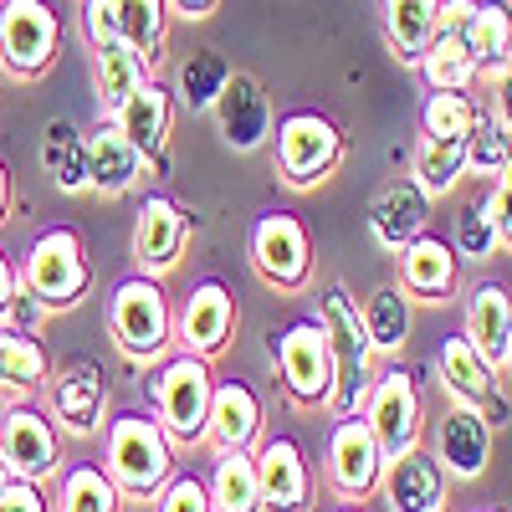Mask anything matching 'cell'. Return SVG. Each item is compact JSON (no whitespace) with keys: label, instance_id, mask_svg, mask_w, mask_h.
Returning <instances> with one entry per match:
<instances>
[{"label":"cell","instance_id":"obj_36","mask_svg":"<svg viewBox=\"0 0 512 512\" xmlns=\"http://www.w3.org/2000/svg\"><path fill=\"white\" fill-rule=\"evenodd\" d=\"M41 164H47V175L57 180V190H88V149H82V134L57 118L47 128V144H41Z\"/></svg>","mask_w":512,"mask_h":512},{"label":"cell","instance_id":"obj_49","mask_svg":"<svg viewBox=\"0 0 512 512\" xmlns=\"http://www.w3.org/2000/svg\"><path fill=\"white\" fill-rule=\"evenodd\" d=\"M169 11H180L190 21H205L210 11H216V0H169Z\"/></svg>","mask_w":512,"mask_h":512},{"label":"cell","instance_id":"obj_50","mask_svg":"<svg viewBox=\"0 0 512 512\" xmlns=\"http://www.w3.org/2000/svg\"><path fill=\"white\" fill-rule=\"evenodd\" d=\"M6 210H11V175H6V164H0V221H6Z\"/></svg>","mask_w":512,"mask_h":512},{"label":"cell","instance_id":"obj_22","mask_svg":"<svg viewBox=\"0 0 512 512\" xmlns=\"http://www.w3.org/2000/svg\"><path fill=\"white\" fill-rule=\"evenodd\" d=\"M466 338L492 369L512 364V292L502 282L472 287V297H466Z\"/></svg>","mask_w":512,"mask_h":512},{"label":"cell","instance_id":"obj_11","mask_svg":"<svg viewBox=\"0 0 512 512\" xmlns=\"http://www.w3.org/2000/svg\"><path fill=\"white\" fill-rule=\"evenodd\" d=\"M0 461H6V472L21 477V482H47L62 461L57 425L36 405L6 410V420H0Z\"/></svg>","mask_w":512,"mask_h":512},{"label":"cell","instance_id":"obj_29","mask_svg":"<svg viewBox=\"0 0 512 512\" xmlns=\"http://www.w3.org/2000/svg\"><path fill=\"white\" fill-rule=\"evenodd\" d=\"M93 67H98V103H103V118H113L128 98L144 88L149 77V62L128 47V41H108V47L93 52Z\"/></svg>","mask_w":512,"mask_h":512},{"label":"cell","instance_id":"obj_51","mask_svg":"<svg viewBox=\"0 0 512 512\" xmlns=\"http://www.w3.org/2000/svg\"><path fill=\"white\" fill-rule=\"evenodd\" d=\"M6 482H11V472H6V461H0V492H6Z\"/></svg>","mask_w":512,"mask_h":512},{"label":"cell","instance_id":"obj_25","mask_svg":"<svg viewBox=\"0 0 512 512\" xmlns=\"http://www.w3.org/2000/svg\"><path fill=\"white\" fill-rule=\"evenodd\" d=\"M82 149H88V190H98V195H128V190L139 185L144 159H139L134 144L118 134L113 118H103L98 128H88V134H82Z\"/></svg>","mask_w":512,"mask_h":512},{"label":"cell","instance_id":"obj_26","mask_svg":"<svg viewBox=\"0 0 512 512\" xmlns=\"http://www.w3.org/2000/svg\"><path fill=\"white\" fill-rule=\"evenodd\" d=\"M436 369H441V384H446V395L461 400V405H482L492 390H497V369L472 349V338L466 333H451L441 354H436Z\"/></svg>","mask_w":512,"mask_h":512},{"label":"cell","instance_id":"obj_39","mask_svg":"<svg viewBox=\"0 0 512 512\" xmlns=\"http://www.w3.org/2000/svg\"><path fill=\"white\" fill-rule=\"evenodd\" d=\"M57 512H118V487L103 466H72L57 492Z\"/></svg>","mask_w":512,"mask_h":512},{"label":"cell","instance_id":"obj_8","mask_svg":"<svg viewBox=\"0 0 512 512\" xmlns=\"http://www.w3.org/2000/svg\"><path fill=\"white\" fill-rule=\"evenodd\" d=\"M369 420V431L384 451V461H395L405 451L420 446V431H425V400H420V384L405 374V369H384L374 374V390L359 410Z\"/></svg>","mask_w":512,"mask_h":512},{"label":"cell","instance_id":"obj_15","mask_svg":"<svg viewBox=\"0 0 512 512\" xmlns=\"http://www.w3.org/2000/svg\"><path fill=\"white\" fill-rule=\"evenodd\" d=\"M190 236V216L169 200V195H149L139 205V221H134V262L139 277H164L180 267V251Z\"/></svg>","mask_w":512,"mask_h":512},{"label":"cell","instance_id":"obj_14","mask_svg":"<svg viewBox=\"0 0 512 512\" xmlns=\"http://www.w3.org/2000/svg\"><path fill=\"white\" fill-rule=\"evenodd\" d=\"M441 472L456 477V482H477L492 461V425L477 405H461L451 400V410L441 415V431H436V451Z\"/></svg>","mask_w":512,"mask_h":512},{"label":"cell","instance_id":"obj_20","mask_svg":"<svg viewBox=\"0 0 512 512\" xmlns=\"http://www.w3.org/2000/svg\"><path fill=\"white\" fill-rule=\"evenodd\" d=\"M180 344L195 359H216L231 344V328H236V297L226 292V282H200L185 308H180Z\"/></svg>","mask_w":512,"mask_h":512},{"label":"cell","instance_id":"obj_24","mask_svg":"<svg viewBox=\"0 0 512 512\" xmlns=\"http://www.w3.org/2000/svg\"><path fill=\"white\" fill-rule=\"evenodd\" d=\"M262 436V400L246 379H226L210 395V420H205V441L216 451H251V441Z\"/></svg>","mask_w":512,"mask_h":512},{"label":"cell","instance_id":"obj_40","mask_svg":"<svg viewBox=\"0 0 512 512\" xmlns=\"http://www.w3.org/2000/svg\"><path fill=\"white\" fill-rule=\"evenodd\" d=\"M451 251H456V256H466V262H487V256H497V251H502L497 216H492L487 195L461 205V216H456V236H451Z\"/></svg>","mask_w":512,"mask_h":512},{"label":"cell","instance_id":"obj_53","mask_svg":"<svg viewBox=\"0 0 512 512\" xmlns=\"http://www.w3.org/2000/svg\"><path fill=\"white\" fill-rule=\"evenodd\" d=\"M507 369H512V364H507Z\"/></svg>","mask_w":512,"mask_h":512},{"label":"cell","instance_id":"obj_33","mask_svg":"<svg viewBox=\"0 0 512 512\" xmlns=\"http://www.w3.org/2000/svg\"><path fill=\"white\" fill-rule=\"evenodd\" d=\"M113 21L118 41H128L144 62H154L169 31V0H113Z\"/></svg>","mask_w":512,"mask_h":512},{"label":"cell","instance_id":"obj_19","mask_svg":"<svg viewBox=\"0 0 512 512\" xmlns=\"http://www.w3.org/2000/svg\"><path fill=\"white\" fill-rule=\"evenodd\" d=\"M446 472L431 451H405L395 461H384L379 492L390 502V512H446Z\"/></svg>","mask_w":512,"mask_h":512},{"label":"cell","instance_id":"obj_31","mask_svg":"<svg viewBox=\"0 0 512 512\" xmlns=\"http://www.w3.org/2000/svg\"><path fill=\"white\" fill-rule=\"evenodd\" d=\"M415 67H420V77H425V88H431V93H466L477 82L472 52H466V41L456 31H436Z\"/></svg>","mask_w":512,"mask_h":512},{"label":"cell","instance_id":"obj_42","mask_svg":"<svg viewBox=\"0 0 512 512\" xmlns=\"http://www.w3.org/2000/svg\"><path fill=\"white\" fill-rule=\"evenodd\" d=\"M159 512H216V507H210V487H205V482L180 477V482H164Z\"/></svg>","mask_w":512,"mask_h":512},{"label":"cell","instance_id":"obj_3","mask_svg":"<svg viewBox=\"0 0 512 512\" xmlns=\"http://www.w3.org/2000/svg\"><path fill=\"white\" fill-rule=\"evenodd\" d=\"M108 333L113 344L128 359H159L169 349V333H175V318H169L164 287L159 277H123L108 297Z\"/></svg>","mask_w":512,"mask_h":512},{"label":"cell","instance_id":"obj_34","mask_svg":"<svg viewBox=\"0 0 512 512\" xmlns=\"http://www.w3.org/2000/svg\"><path fill=\"white\" fill-rule=\"evenodd\" d=\"M52 379V359L31 333L0 328V390H36Z\"/></svg>","mask_w":512,"mask_h":512},{"label":"cell","instance_id":"obj_5","mask_svg":"<svg viewBox=\"0 0 512 512\" xmlns=\"http://www.w3.org/2000/svg\"><path fill=\"white\" fill-rule=\"evenodd\" d=\"M149 395H154V410H159V425L169 441H205L210 395H216L210 359H195V354L169 359L159 379H149Z\"/></svg>","mask_w":512,"mask_h":512},{"label":"cell","instance_id":"obj_9","mask_svg":"<svg viewBox=\"0 0 512 512\" xmlns=\"http://www.w3.org/2000/svg\"><path fill=\"white\" fill-rule=\"evenodd\" d=\"M251 267L267 287L277 292H297L313 277V236L308 226L287 216V210H272L251 226Z\"/></svg>","mask_w":512,"mask_h":512},{"label":"cell","instance_id":"obj_47","mask_svg":"<svg viewBox=\"0 0 512 512\" xmlns=\"http://www.w3.org/2000/svg\"><path fill=\"white\" fill-rule=\"evenodd\" d=\"M492 103H497V123L512 134V62L492 77Z\"/></svg>","mask_w":512,"mask_h":512},{"label":"cell","instance_id":"obj_32","mask_svg":"<svg viewBox=\"0 0 512 512\" xmlns=\"http://www.w3.org/2000/svg\"><path fill=\"white\" fill-rule=\"evenodd\" d=\"M210 507L216 512H262L251 451H221L216 456V472H210Z\"/></svg>","mask_w":512,"mask_h":512},{"label":"cell","instance_id":"obj_7","mask_svg":"<svg viewBox=\"0 0 512 512\" xmlns=\"http://www.w3.org/2000/svg\"><path fill=\"white\" fill-rule=\"evenodd\" d=\"M338 159H344V134L338 123L323 113H287L277 123V169L292 190H313L323 185Z\"/></svg>","mask_w":512,"mask_h":512},{"label":"cell","instance_id":"obj_52","mask_svg":"<svg viewBox=\"0 0 512 512\" xmlns=\"http://www.w3.org/2000/svg\"><path fill=\"white\" fill-rule=\"evenodd\" d=\"M338 512H359V507H338Z\"/></svg>","mask_w":512,"mask_h":512},{"label":"cell","instance_id":"obj_45","mask_svg":"<svg viewBox=\"0 0 512 512\" xmlns=\"http://www.w3.org/2000/svg\"><path fill=\"white\" fill-rule=\"evenodd\" d=\"M487 205H492V216H497V236H502V246L512 251V159L502 164V175H497Z\"/></svg>","mask_w":512,"mask_h":512},{"label":"cell","instance_id":"obj_1","mask_svg":"<svg viewBox=\"0 0 512 512\" xmlns=\"http://www.w3.org/2000/svg\"><path fill=\"white\" fill-rule=\"evenodd\" d=\"M318 323L328 333V359H333V390H328V410L333 415H359L369 390H374V344L359 323V303L349 297L344 282H333L323 292Z\"/></svg>","mask_w":512,"mask_h":512},{"label":"cell","instance_id":"obj_17","mask_svg":"<svg viewBox=\"0 0 512 512\" xmlns=\"http://www.w3.org/2000/svg\"><path fill=\"white\" fill-rule=\"evenodd\" d=\"M113 123H118V134L139 149L144 164H154V169L169 164V123H175V93H169L164 82L144 77V88L113 113Z\"/></svg>","mask_w":512,"mask_h":512},{"label":"cell","instance_id":"obj_6","mask_svg":"<svg viewBox=\"0 0 512 512\" xmlns=\"http://www.w3.org/2000/svg\"><path fill=\"white\" fill-rule=\"evenodd\" d=\"M57 47L62 21L47 0H6L0 6V67H6V77H41L57 62Z\"/></svg>","mask_w":512,"mask_h":512},{"label":"cell","instance_id":"obj_2","mask_svg":"<svg viewBox=\"0 0 512 512\" xmlns=\"http://www.w3.org/2000/svg\"><path fill=\"white\" fill-rule=\"evenodd\" d=\"M169 436L149 415H113L108 425V477L128 497H154L169 482Z\"/></svg>","mask_w":512,"mask_h":512},{"label":"cell","instance_id":"obj_28","mask_svg":"<svg viewBox=\"0 0 512 512\" xmlns=\"http://www.w3.org/2000/svg\"><path fill=\"white\" fill-rule=\"evenodd\" d=\"M410 303H415V297H405L400 282L374 287L364 303H359V323L369 333L374 354H400L405 349V338H410Z\"/></svg>","mask_w":512,"mask_h":512},{"label":"cell","instance_id":"obj_44","mask_svg":"<svg viewBox=\"0 0 512 512\" xmlns=\"http://www.w3.org/2000/svg\"><path fill=\"white\" fill-rule=\"evenodd\" d=\"M0 512H52V502H47V492H41V482L11 477L6 492H0Z\"/></svg>","mask_w":512,"mask_h":512},{"label":"cell","instance_id":"obj_18","mask_svg":"<svg viewBox=\"0 0 512 512\" xmlns=\"http://www.w3.org/2000/svg\"><path fill=\"white\" fill-rule=\"evenodd\" d=\"M52 410L67 436H93L108 410V379L98 359H67L52 379Z\"/></svg>","mask_w":512,"mask_h":512},{"label":"cell","instance_id":"obj_13","mask_svg":"<svg viewBox=\"0 0 512 512\" xmlns=\"http://www.w3.org/2000/svg\"><path fill=\"white\" fill-rule=\"evenodd\" d=\"M251 461H256L262 512H308L313 507V472H308V456H303L297 441L272 436Z\"/></svg>","mask_w":512,"mask_h":512},{"label":"cell","instance_id":"obj_48","mask_svg":"<svg viewBox=\"0 0 512 512\" xmlns=\"http://www.w3.org/2000/svg\"><path fill=\"white\" fill-rule=\"evenodd\" d=\"M16 287H21V272L11 267V256L0 251V318H6V308H11V297H16Z\"/></svg>","mask_w":512,"mask_h":512},{"label":"cell","instance_id":"obj_35","mask_svg":"<svg viewBox=\"0 0 512 512\" xmlns=\"http://www.w3.org/2000/svg\"><path fill=\"white\" fill-rule=\"evenodd\" d=\"M226 77H231L226 57L210 52V47H200V52H190V57L180 62L175 93H180V103H185L190 113H210V108H216V98H221V88H226Z\"/></svg>","mask_w":512,"mask_h":512},{"label":"cell","instance_id":"obj_21","mask_svg":"<svg viewBox=\"0 0 512 512\" xmlns=\"http://www.w3.org/2000/svg\"><path fill=\"white\" fill-rule=\"evenodd\" d=\"M425 226H431V195H425L410 175L390 180L369 205V231L384 251L410 246L415 236H425Z\"/></svg>","mask_w":512,"mask_h":512},{"label":"cell","instance_id":"obj_30","mask_svg":"<svg viewBox=\"0 0 512 512\" xmlns=\"http://www.w3.org/2000/svg\"><path fill=\"white\" fill-rule=\"evenodd\" d=\"M436 11L441 0H384V36L400 62H420V52L436 36Z\"/></svg>","mask_w":512,"mask_h":512},{"label":"cell","instance_id":"obj_23","mask_svg":"<svg viewBox=\"0 0 512 512\" xmlns=\"http://www.w3.org/2000/svg\"><path fill=\"white\" fill-rule=\"evenodd\" d=\"M400 256V287L405 297H425V303H441V297L456 292V277H461V256L451 251V241L441 236H415L410 246L395 251Z\"/></svg>","mask_w":512,"mask_h":512},{"label":"cell","instance_id":"obj_46","mask_svg":"<svg viewBox=\"0 0 512 512\" xmlns=\"http://www.w3.org/2000/svg\"><path fill=\"white\" fill-rule=\"evenodd\" d=\"M41 313H47V303H41V297H31L26 287H16V297H11V308H6L11 328H16V333H31V328L41 323Z\"/></svg>","mask_w":512,"mask_h":512},{"label":"cell","instance_id":"obj_27","mask_svg":"<svg viewBox=\"0 0 512 512\" xmlns=\"http://www.w3.org/2000/svg\"><path fill=\"white\" fill-rule=\"evenodd\" d=\"M461 41H466V52H472L477 77H497L512 62V11L497 6V0H477V11H472V21H466Z\"/></svg>","mask_w":512,"mask_h":512},{"label":"cell","instance_id":"obj_37","mask_svg":"<svg viewBox=\"0 0 512 512\" xmlns=\"http://www.w3.org/2000/svg\"><path fill=\"white\" fill-rule=\"evenodd\" d=\"M415 185L425 195H446L461 175H466V139H420L415 144Z\"/></svg>","mask_w":512,"mask_h":512},{"label":"cell","instance_id":"obj_38","mask_svg":"<svg viewBox=\"0 0 512 512\" xmlns=\"http://www.w3.org/2000/svg\"><path fill=\"white\" fill-rule=\"evenodd\" d=\"M482 123L477 98L466 93H431L420 108V139H466Z\"/></svg>","mask_w":512,"mask_h":512},{"label":"cell","instance_id":"obj_10","mask_svg":"<svg viewBox=\"0 0 512 512\" xmlns=\"http://www.w3.org/2000/svg\"><path fill=\"white\" fill-rule=\"evenodd\" d=\"M277 369L297 405H328L333 390V359H328V333L318 318H297L277 338Z\"/></svg>","mask_w":512,"mask_h":512},{"label":"cell","instance_id":"obj_4","mask_svg":"<svg viewBox=\"0 0 512 512\" xmlns=\"http://www.w3.org/2000/svg\"><path fill=\"white\" fill-rule=\"evenodd\" d=\"M93 272H88V251H82V236L67 226L41 231L26 251V267H21V287L31 297H41L52 308H77L82 292H88Z\"/></svg>","mask_w":512,"mask_h":512},{"label":"cell","instance_id":"obj_43","mask_svg":"<svg viewBox=\"0 0 512 512\" xmlns=\"http://www.w3.org/2000/svg\"><path fill=\"white\" fill-rule=\"evenodd\" d=\"M82 36H88V47H108L118 41V21H113V0H82Z\"/></svg>","mask_w":512,"mask_h":512},{"label":"cell","instance_id":"obj_12","mask_svg":"<svg viewBox=\"0 0 512 512\" xmlns=\"http://www.w3.org/2000/svg\"><path fill=\"white\" fill-rule=\"evenodd\" d=\"M384 472V451L364 415H338L328 431V482L338 497H369Z\"/></svg>","mask_w":512,"mask_h":512},{"label":"cell","instance_id":"obj_41","mask_svg":"<svg viewBox=\"0 0 512 512\" xmlns=\"http://www.w3.org/2000/svg\"><path fill=\"white\" fill-rule=\"evenodd\" d=\"M507 159H512V134H507L497 118H482L472 134H466V175L497 180Z\"/></svg>","mask_w":512,"mask_h":512},{"label":"cell","instance_id":"obj_16","mask_svg":"<svg viewBox=\"0 0 512 512\" xmlns=\"http://www.w3.org/2000/svg\"><path fill=\"white\" fill-rule=\"evenodd\" d=\"M210 113H216V123H221L226 149H236V154H256L272 139V103H267L262 82H256L251 72H231Z\"/></svg>","mask_w":512,"mask_h":512}]
</instances>
